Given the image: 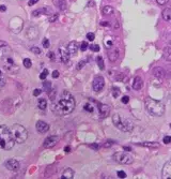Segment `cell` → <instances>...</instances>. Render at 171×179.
<instances>
[{
	"instance_id": "6da1fadb",
	"label": "cell",
	"mask_w": 171,
	"mask_h": 179,
	"mask_svg": "<svg viewBox=\"0 0 171 179\" xmlns=\"http://www.w3.org/2000/svg\"><path fill=\"white\" fill-rule=\"evenodd\" d=\"M75 105H76V102L71 92L64 90L60 96L59 100L53 104V111L60 116L68 115L75 109Z\"/></svg>"
},
{
	"instance_id": "7a4b0ae2",
	"label": "cell",
	"mask_w": 171,
	"mask_h": 179,
	"mask_svg": "<svg viewBox=\"0 0 171 179\" xmlns=\"http://www.w3.org/2000/svg\"><path fill=\"white\" fill-rule=\"evenodd\" d=\"M15 145L10 129L6 126H0V148L3 150H11Z\"/></svg>"
},
{
	"instance_id": "3957f363",
	"label": "cell",
	"mask_w": 171,
	"mask_h": 179,
	"mask_svg": "<svg viewBox=\"0 0 171 179\" xmlns=\"http://www.w3.org/2000/svg\"><path fill=\"white\" fill-rule=\"evenodd\" d=\"M145 109L150 113L152 116H156V117H160L165 114V105L162 104L160 101H157L152 98H147L145 101Z\"/></svg>"
},
{
	"instance_id": "277c9868",
	"label": "cell",
	"mask_w": 171,
	"mask_h": 179,
	"mask_svg": "<svg viewBox=\"0 0 171 179\" xmlns=\"http://www.w3.org/2000/svg\"><path fill=\"white\" fill-rule=\"evenodd\" d=\"M11 133H12L13 138L15 139L16 143L18 144H23L27 141L28 138V132L25 127H23L21 124H18V123H15L13 126H11L9 128Z\"/></svg>"
},
{
	"instance_id": "5b68a950",
	"label": "cell",
	"mask_w": 171,
	"mask_h": 179,
	"mask_svg": "<svg viewBox=\"0 0 171 179\" xmlns=\"http://www.w3.org/2000/svg\"><path fill=\"white\" fill-rule=\"evenodd\" d=\"M112 122L122 132H132L134 129V124L132 121L127 120V119H122L120 115L115 114L112 116Z\"/></svg>"
},
{
	"instance_id": "8992f818",
	"label": "cell",
	"mask_w": 171,
	"mask_h": 179,
	"mask_svg": "<svg viewBox=\"0 0 171 179\" xmlns=\"http://www.w3.org/2000/svg\"><path fill=\"white\" fill-rule=\"evenodd\" d=\"M1 62H2V65L4 68V70L8 71V72H11V73H15L18 71V65L15 63V61L13 60V58L9 55L4 54L3 57L1 58Z\"/></svg>"
},
{
	"instance_id": "52a82bcc",
	"label": "cell",
	"mask_w": 171,
	"mask_h": 179,
	"mask_svg": "<svg viewBox=\"0 0 171 179\" xmlns=\"http://www.w3.org/2000/svg\"><path fill=\"white\" fill-rule=\"evenodd\" d=\"M112 158L115 162H118L120 164H132L134 162L133 157L126 152H115L113 153Z\"/></svg>"
},
{
	"instance_id": "ba28073f",
	"label": "cell",
	"mask_w": 171,
	"mask_h": 179,
	"mask_svg": "<svg viewBox=\"0 0 171 179\" xmlns=\"http://www.w3.org/2000/svg\"><path fill=\"white\" fill-rule=\"evenodd\" d=\"M92 87H93V90L95 92H100L103 90L104 87H105V79L103 76H96L93 79V83H92Z\"/></svg>"
},
{
	"instance_id": "9c48e42d",
	"label": "cell",
	"mask_w": 171,
	"mask_h": 179,
	"mask_svg": "<svg viewBox=\"0 0 171 179\" xmlns=\"http://www.w3.org/2000/svg\"><path fill=\"white\" fill-rule=\"evenodd\" d=\"M58 141H59V137H58V136L51 135V136H48V137L45 138L44 143H43V146H44V148L49 149V148H53V146H56Z\"/></svg>"
},
{
	"instance_id": "30bf717a",
	"label": "cell",
	"mask_w": 171,
	"mask_h": 179,
	"mask_svg": "<svg viewBox=\"0 0 171 179\" xmlns=\"http://www.w3.org/2000/svg\"><path fill=\"white\" fill-rule=\"evenodd\" d=\"M4 166L9 170H12V172H16L19 168V162L15 159H9L4 162Z\"/></svg>"
},
{
	"instance_id": "8fae6325",
	"label": "cell",
	"mask_w": 171,
	"mask_h": 179,
	"mask_svg": "<svg viewBox=\"0 0 171 179\" xmlns=\"http://www.w3.org/2000/svg\"><path fill=\"white\" fill-rule=\"evenodd\" d=\"M98 113L100 118H106L110 113V106L103 103H98Z\"/></svg>"
},
{
	"instance_id": "7c38bea8",
	"label": "cell",
	"mask_w": 171,
	"mask_h": 179,
	"mask_svg": "<svg viewBox=\"0 0 171 179\" xmlns=\"http://www.w3.org/2000/svg\"><path fill=\"white\" fill-rule=\"evenodd\" d=\"M162 176L164 179H171V160L165 163L162 170Z\"/></svg>"
},
{
	"instance_id": "4fadbf2b",
	"label": "cell",
	"mask_w": 171,
	"mask_h": 179,
	"mask_svg": "<svg viewBox=\"0 0 171 179\" xmlns=\"http://www.w3.org/2000/svg\"><path fill=\"white\" fill-rule=\"evenodd\" d=\"M36 128L38 133H46L49 130V124L43 120H38L36 124Z\"/></svg>"
},
{
	"instance_id": "5bb4252c",
	"label": "cell",
	"mask_w": 171,
	"mask_h": 179,
	"mask_svg": "<svg viewBox=\"0 0 171 179\" xmlns=\"http://www.w3.org/2000/svg\"><path fill=\"white\" fill-rule=\"evenodd\" d=\"M153 75L156 77V78L162 79V78H164V77L166 76V71L164 70L162 68L156 67V68H154V69H153Z\"/></svg>"
},
{
	"instance_id": "9a60e30c",
	"label": "cell",
	"mask_w": 171,
	"mask_h": 179,
	"mask_svg": "<svg viewBox=\"0 0 171 179\" xmlns=\"http://www.w3.org/2000/svg\"><path fill=\"white\" fill-rule=\"evenodd\" d=\"M59 53L61 61L63 63H68V61H70V53H68V50H65L63 48H59Z\"/></svg>"
},
{
	"instance_id": "2e32d148",
	"label": "cell",
	"mask_w": 171,
	"mask_h": 179,
	"mask_svg": "<svg viewBox=\"0 0 171 179\" xmlns=\"http://www.w3.org/2000/svg\"><path fill=\"white\" fill-rule=\"evenodd\" d=\"M68 50L70 55H76L77 54V50H78V43L76 41H72L68 43Z\"/></svg>"
},
{
	"instance_id": "e0dca14e",
	"label": "cell",
	"mask_w": 171,
	"mask_h": 179,
	"mask_svg": "<svg viewBox=\"0 0 171 179\" xmlns=\"http://www.w3.org/2000/svg\"><path fill=\"white\" fill-rule=\"evenodd\" d=\"M143 86V81L140 76H136L133 82V89L134 90H140Z\"/></svg>"
},
{
	"instance_id": "ac0fdd59",
	"label": "cell",
	"mask_w": 171,
	"mask_h": 179,
	"mask_svg": "<svg viewBox=\"0 0 171 179\" xmlns=\"http://www.w3.org/2000/svg\"><path fill=\"white\" fill-rule=\"evenodd\" d=\"M38 35V31L36 27H30L29 29H28V31H27V37H28L30 40L36 39Z\"/></svg>"
},
{
	"instance_id": "d6986e66",
	"label": "cell",
	"mask_w": 171,
	"mask_h": 179,
	"mask_svg": "<svg viewBox=\"0 0 171 179\" xmlns=\"http://www.w3.org/2000/svg\"><path fill=\"white\" fill-rule=\"evenodd\" d=\"M74 170L72 168H65L61 175V179H72L74 178Z\"/></svg>"
},
{
	"instance_id": "ffe728a7",
	"label": "cell",
	"mask_w": 171,
	"mask_h": 179,
	"mask_svg": "<svg viewBox=\"0 0 171 179\" xmlns=\"http://www.w3.org/2000/svg\"><path fill=\"white\" fill-rule=\"evenodd\" d=\"M41 14H53L51 13V10L49 8H44V9H38L36 11L32 12V15L33 16H38Z\"/></svg>"
},
{
	"instance_id": "44dd1931",
	"label": "cell",
	"mask_w": 171,
	"mask_h": 179,
	"mask_svg": "<svg viewBox=\"0 0 171 179\" xmlns=\"http://www.w3.org/2000/svg\"><path fill=\"white\" fill-rule=\"evenodd\" d=\"M138 146H142V147H147V148H158L159 144L156 143V142H143V143H140V144H137Z\"/></svg>"
},
{
	"instance_id": "7402d4cb",
	"label": "cell",
	"mask_w": 171,
	"mask_h": 179,
	"mask_svg": "<svg viewBox=\"0 0 171 179\" xmlns=\"http://www.w3.org/2000/svg\"><path fill=\"white\" fill-rule=\"evenodd\" d=\"M162 16L166 22L171 21V8H166L165 10H162Z\"/></svg>"
},
{
	"instance_id": "603a6c76",
	"label": "cell",
	"mask_w": 171,
	"mask_h": 179,
	"mask_svg": "<svg viewBox=\"0 0 171 179\" xmlns=\"http://www.w3.org/2000/svg\"><path fill=\"white\" fill-rule=\"evenodd\" d=\"M108 58H109V60L111 62H115L119 58V50H111V52H109V54H108Z\"/></svg>"
},
{
	"instance_id": "cb8c5ba5",
	"label": "cell",
	"mask_w": 171,
	"mask_h": 179,
	"mask_svg": "<svg viewBox=\"0 0 171 179\" xmlns=\"http://www.w3.org/2000/svg\"><path fill=\"white\" fill-rule=\"evenodd\" d=\"M53 4L57 6V8H59L60 10H65L66 9V3H65V0H53Z\"/></svg>"
},
{
	"instance_id": "d4e9b609",
	"label": "cell",
	"mask_w": 171,
	"mask_h": 179,
	"mask_svg": "<svg viewBox=\"0 0 171 179\" xmlns=\"http://www.w3.org/2000/svg\"><path fill=\"white\" fill-rule=\"evenodd\" d=\"M115 13V9L111 6H106L103 8V14L104 15H112Z\"/></svg>"
},
{
	"instance_id": "484cf974",
	"label": "cell",
	"mask_w": 171,
	"mask_h": 179,
	"mask_svg": "<svg viewBox=\"0 0 171 179\" xmlns=\"http://www.w3.org/2000/svg\"><path fill=\"white\" fill-rule=\"evenodd\" d=\"M164 58L167 61H171V46H168L165 48V50H164Z\"/></svg>"
},
{
	"instance_id": "4316f807",
	"label": "cell",
	"mask_w": 171,
	"mask_h": 179,
	"mask_svg": "<svg viewBox=\"0 0 171 179\" xmlns=\"http://www.w3.org/2000/svg\"><path fill=\"white\" fill-rule=\"evenodd\" d=\"M38 106L40 109L44 111V109H46V107H47V101L45 100V99H38Z\"/></svg>"
},
{
	"instance_id": "83f0119b",
	"label": "cell",
	"mask_w": 171,
	"mask_h": 179,
	"mask_svg": "<svg viewBox=\"0 0 171 179\" xmlns=\"http://www.w3.org/2000/svg\"><path fill=\"white\" fill-rule=\"evenodd\" d=\"M96 62H98V68H100V70H104V69H105V65H104L103 57L98 56V58H96Z\"/></svg>"
},
{
	"instance_id": "f1b7e54d",
	"label": "cell",
	"mask_w": 171,
	"mask_h": 179,
	"mask_svg": "<svg viewBox=\"0 0 171 179\" xmlns=\"http://www.w3.org/2000/svg\"><path fill=\"white\" fill-rule=\"evenodd\" d=\"M111 94L113 98H118L120 94H121V91H120V89L119 88H115V87H113L111 90Z\"/></svg>"
},
{
	"instance_id": "f546056e",
	"label": "cell",
	"mask_w": 171,
	"mask_h": 179,
	"mask_svg": "<svg viewBox=\"0 0 171 179\" xmlns=\"http://www.w3.org/2000/svg\"><path fill=\"white\" fill-rule=\"evenodd\" d=\"M104 44L106 45L107 48H111L112 45H113V42H112L111 39H109V40H108V38H106L105 40H104Z\"/></svg>"
},
{
	"instance_id": "4dcf8cb0",
	"label": "cell",
	"mask_w": 171,
	"mask_h": 179,
	"mask_svg": "<svg viewBox=\"0 0 171 179\" xmlns=\"http://www.w3.org/2000/svg\"><path fill=\"white\" fill-rule=\"evenodd\" d=\"M23 63H24V67L27 68V69L31 68V65H32V62H31V60H30L29 58H25L24 61H23Z\"/></svg>"
},
{
	"instance_id": "1f68e13d",
	"label": "cell",
	"mask_w": 171,
	"mask_h": 179,
	"mask_svg": "<svg viewBox=\"0 0 171 179\" xmlns=\"http://www.w3.org/2000/svg\"><path fill=\"white\" fill-rule=\"evenodd\" d=\"M43 87L46 91H47V93L49 92V90H51V83L50 82H44L43 83Z\"/></svg>"
},
{
	"instance_id": "d6a6232c",
	"label": "cell",
	"mask_w": 171,
	"mask_h": 179,
	"mask_svg": "<svg viewBox=\"0 0 171 179\" xmlns=\"http://www.w3.org/2000/svg\"><path fill=\"white\" fill-rule=\"evenodd\" d=\"M47 75H48V70H47V69H44V70H43V72L40 74V78H41L42 81H44V79L47 77Z\"/></svg>"
},
{
	"instance_id": "836d02e7",
	"label": "cell",
	"mask_w": 171,
	"mask_h": 179,
	"mask_svg": "<svg viewBox=\"0 0 171 179\" xmlns=\"http://www.w3.org/2000/svg\"><path fill=\"white\" fill-rule=\"evenodd\" d=\"M0 48H1V50H11L9 44L3 41H0Z\"/></svg>"
},
{
	"instance_id": "e575fe53",
	"label": "cell",
	"mask_w": 171,
	"mask_h": 179,
	"mask_svg": "<svg viewBox=\"0 0 171 179\" xmlns=\"http://www.w3.org/2000/svg\"><path fill=\"white\" fill-rule=\"evenodd\" d=\"M88 47H89V45H88V43L86 41H83L81 44H80V50L81 52H86V50H88Z\"/></svg>"
},
{
	"instance_id": "d590c367",
	"label": "cell",
	"mask_w": 171,
	"mask_h": 179,
	"mask_svg": "<svg viewBox=\"0 0 171 179\" xmlns=\"http://www.w3.org/2000/svg\"><path fill=\"white\" fill-rule=\"evenodd\" d=\"M83 109H85V111H87V112H89V113H92V112H93V106H92L91 104H90V103H87Z\"/></svg>"
},
{
	"instance_id": "8d00e7d4",
	"label": "cell",
	"mask_w": 171,
	"mask_h": 179,
	"mask_svg": "<svg viewBox=\"0 0 171 179\" xmlns=\"http://www.w3.org/2000/svg\"><path fill=\"white\" fill-rule=\"evenodd\" d=\"M58 17H59V14H58V13H53V16L49 17V22L50 23H53V22H56L57 19H58Z\"/></svg>"
},
{
	"instance_id": "74e56055",
	"label": "cell",
	"mask_w": 171,
	"mask_h": 179,
	"mask_svg": "<svg viewBox=\"0 0 171 179\" xmlns=\"http://www.w3.org/2000/svg\"><path fill=\"white\" fill-rule=\"evenodd\" d=\"M90 48H91V50L92 52H95V53H98V52H100V45H98V44H94V45H91L90 46Z\"/></svg>"
},
{
	"instance_id": "f35d334b",
	"label": "cell",
	"mask_w": 171,
	"mask_h": 179,
	"mask_svg": "<svg viewBox=\"0 0 171 179\" xmlns=\"http://www.w3.org/2000/svg\"><path fill=\"white\" fill-rule=\"evenodd\" d=\"M87 39H88V41H94V39H95V35L94 33H92V32H89L87 33Z\"/></svg>"
},
{
	"instance_id": "ab89813d",
	"label": "cell",
	"mask_w": 171,
	"mask_h": 179,
	"mask_svg": "<svg viewBox=\"0 0 171 179\" xmlns=\"http://www.w3.org/2000/svg\"><path fill=\"white\" fill-rule=\"evenodd\" d=\"M162 142H164L165 144H170V143H171V136H170V135H166V136H164V138H162Z\"/></svg>"
},
{
	"instance_id": "60d3db41",
	"label": "cell",
	"mask_w": 171,
	"mask_h": 179,
	"mask_svg": "<svg viewBox=\"0 0 171 179\" xmlns=\"http://www.w3.org/2000/svg\"><path fill=\"white\" fill-rule=\"evenodd\" d=\"M31 52L34 54H36V55H40L41 54V50H40V47H36V46H33L31 47Z\"/></svg>"
},
{
	"instance_id": "b9f144b4",
	"label": "cell",
	"mask_w": 171,
	"mask_h": 179,
	"mask_svg": "<svg viewBox=\"0 0 171 179\" xmlns=\"http://www.w3.org/2000/svg\"><path fill=\"white\" fill-rule=\"evenodd\" d=\"M113 144H115V142L113 141H107L106 143L104 144V147H105V148H110Z\"/></svg>"
},
{
	"instance_id": "7bdbcfd3",
	"label": "cell",
	"mask_w": 171,
	"mask_h": 179,
	"mask_svg": "<svg viewBox=\"0 0 171 179\" xmlns=\"http://www.w3.org/2000/svg\"><path fill=\"white\" fill-rule=\"evenodd\" d=\"M42 44H43V47L48 48V47H49V41H48V39H44L43 42H42Z\"/></svg>"
},
{
	"instance_id": "ee69618b",
	"label": "cell",
	"mask_w": 171,
	"mask_h": 179,
	"mask_svg": "<svg viewBox=\"0 0 171 179\" xmlns=\"http://www.w3.org/2000/svg\"><path fill=\"white\" fill-rule=\"evenodd\" d=\"M169 0H156L157 4H159V6H165V4H167L168 3Z\"/></svg>"
},
{
	"instance_id": "f6af8a7d",
	"label": "cell",
	"mask_w": 171,
	"mask_h": 179,
	"mask_svg": "<svg viewBox=\"0 0 171 179\" xmlns=\"http://www.w3.org/2000/svg\"><path fill=\"white\" fill-rule=\"evenodd\" d=\"M118 176L119 178H126V174H125V172H123V170H119Z\"/></svg>"
},
{
	"instance_id": "bcb514c9",
	"label": "cell",
	"mask_w": 171,
	"mask_h": 179,
	"mask_svg": "<svg viewBox=\"0 0 171 179\" xmlns=\"http://www.w3.org/2000/svg\"><path fill=\"white\" fill-rule=\"evenodd\" d=\"M121 101H122V103H124V104H127V103L130 102V97H128V96H124V97L121 99Z\"/></svg>"
},
{
	"instance_id": "7dc6e473",
	"label": "cell",
	"mask_w": 171,
	"mask_h": 179,
	"mask_svg": "<svg viewBox=\"0 0 171 179\" xmlns=\"http://www.w3.org/2000/svg\"><path fill=\"white\" fill-rule=\"evenodd\" d=\"M86 60H83V61H79V63H78V65H77V70H80L81 68H83L85 67V65H86Z\"/></svg>"
},
{
	"instance_id": "c3c4849f",
	"label": "cell",
	"mask_w": 171,
	"mask_h": 179,
	"mask_svg": "<svg viewBox=\"0 0 171 179\" xmlns=\"http://www.w3.org/2000/svg\"><path fill=\"white\" fill-rule=\"evenodd\" d=\"M41 93H42L41 89H34V91H33V96H34V97H38V96H40Z\"/></svg>"
},
{
	"instance_id": "681fc988",
	"label": "cell",
	"mask_w": 171,
	"mask_h": 179,
	"mask_svg": "<svg viewBox=\"0 0 171 179\" xmlns=\"http://www.w3.org/2000/svg\"><path fill=\"white\" fill-rule=\"evenodd\" d=\"M38 0H29V2H28V6H34L36 3H38Z\"/></svg>"
},
{
	"instance_id": "f907efd6",
	"label": "cell",
	"mask_w": 171,
	"mask_h": 179,
	"mask_svg": "<svg viewBox=\"0 0 171 179\" xmlns=\"http://www.w3.org/2000/svg\"><path fill=\"white\" fill-rule=\"evenodd\" d=\"M53 78H58L59 77V71H57V70H55L53 72Z\"/></svg>"
},
{
	"instance_id": "816d5d0a",
	"label": "cell",
	"mask_w": 171,
	"mask_h": 179,
	"mask_svg": "<svg viewBox=\"0 0 171 179\" xmlns=\"http://www.w3.org/2000/svg\"><path fill=\"white\" fill-rule=\"evenodd\" d=\"M47 56H48V58L51 59V60H55V54L53 53H48Z\"/></svg>"
},
{
	"instance_id": "f5cc1de1",
	"label": "cell",
	"mask_w": 171,
	"mask_h": 179,
	"mask_svg": "<svg viewBox=\"0 0 171 179\" xmlns=\"http://www.w3.org/2000/svg\"><path fill=\"white\" fill-rule=\"evenodd\" d=\"M100 25H102V26H108V27L110 26V24L108 23V22H102V23H100Z\"/></svg>"
},
{
	"instance_id": "db71d44e",
	"label": "cell",
	"mask_w": 171,
	"mask_h": 179,
	"mask_svg": "<svg viewBox=\"0 0 171 179\" xmlns=\"http://www.w3.org/2000/svg\"><path fill=\"white\" fill-rule=\"evenodd\" d=\"M0 11H1V12H6V6H0Z\"/></svg>"
},
{
	"instance_id": "11a10c76",
	"label": "cell",
	"mask_w": 171,
	"mask_h": 179,
	"mask_svg": "<svg viewBox=\"0 0 171 179\" xmlns=\"http://www.w3.org/2000/svg\"><path fill=\"white\" fill-rule=\"evenodd\" d=\"M90 147H92V148H94L95 150H98V145H96V144H92V145H90Z\"/></svg>"
},
{
	"instance_id": "9f6ffc18",
	"label": "cell",
	"mask_w": 171,
	"mask_h": 179,
	"mask_svg": "<svg viewBox=\"0 0 171 179\" xmlns=\"http://www.w3.org/2000/svg\"><path fill=\"white\" fill-rule=\"evenodd\" d=\"M4 84H6V81H4V79H3V78L0 79V86H3V85H4Z\"/></svg>"
},
{
	"instance_id": "6f0895ef",
	"label": "cell",
	"mask_w": 171,
	"mask_h": 179,
	"mask_svg": "<svg viewBox=\"0 0 171 179\" xmlns=\"http://www.w3.org/2000/svg\"><path fill=\"white\" fill-rule=\"evenodd\" d=\"M64 151H65V152H70V151H71V148H70V147H65V148H64Z\"/></svg>"
},
{
	"instance_id": "680465c9",
	"label": "cell",
	"mask_w": 171,
	"mask_h": 179,
	"mask_svg": "<svg viewBox=\"0 0 171 179\" xmlns=\"http://www.w3.org/2000/svg\"><path fill=\"white\" fill-rule=\"evenodd\" d=\"M123 149L125 150V151H130V150H132L130 149V147H125V146L123 147Z\"/></svg>"
},
{
	"instance_id": "91938a15",
	"label": "cell",
	"mask_w": 171,
	"mask_h": 179,
	"mask_svg": "<svg viewBox=\"0 0 171 179\" xmlns=\"http://www.w3.org/2000/svg\"><path fill=\"white\" fill-rule=\"evenodd\" d=\"M0 75H1V71H0Z\"/></svg>"
},
{
	"instance_id": "94428289",
	"label": "cell",
	"mask_w": 171,
	"mask_h": 179,
	"mask_svg": "<svg viewBox=\"0 0 171 179\" xmlns=\"http://www.w3.org/2000/svg\"><path fill=\"white\" fill-rule=\"evenodd\" d=\"M170 127H171V123H170Z\"/></svg>"
},
{
	"instance_id": "6125c7cd",
	"label": "cell",
	"mask_w": 171,
	"mask_h": 179,
	"mask_svg": "<svg viewBox=\"0 0 171 179\" xmlns=\"http://www.w3.org/2000/svg\"><path fill=\"white\" fill-rule=\"evenodd\" d=\"M170 43H171V42H170Z\"/></svg>"
}]
</instances>
